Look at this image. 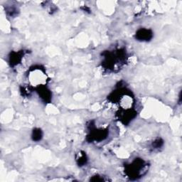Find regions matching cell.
Listing matches in <instances>:
<instances>
[{
    "label": "cell",
    "instance_id": "cell-1",
    "mask_svg": "<svg viewBox=\"0 0 182 182\" xmlns=\"http://www.w3.org/2000/svg\"><path fill=\"white\" fill-rule=\"evenodd\" d=\"M29 78L32 83H34L36 84H43L46 83L45 80L46 79V75H45V73H43L41 69L35 68V69L31 71Z\"/></svg>",
    "mask_w": 182,
    "mask_h": 182
},
{
    "label": "cell",
    "instance_id": "cell-2",
    "mask_svg": "<svg viewBox=\"0 0 182 182\" xmlns=\"http://www.w3.org/2000/svg\"><path fill=\"white\" fill-rule=\"evenodd\" d=\"M136 38L141 41H147L148 39L152 38V33L149 30L140 29L136 33Z\"/></svg>",
    "mask_w": 182,
    "mask_h": 182
},
{
    "label": "cell",
    "instance_id": "cell-3",
    "mask_svg": "<svg viewBox=\"0 0 182 182\" xmlns=\"http://www.w3.org/2000/svg\"><path fill=\"white\" fill-rule=\"evenodd\" d=\"M33 140H35V141H38V140H40L42 137V133H41V131L39 129L38 130H35V131L33 132V135H32Z\"/></svg>",
    "mask_w": 182,
    "mask_h": 182
},
{
    "label": "cell",
    "instance_id": "cell-4",
    "mask_svg": "<svg viewBox=\"0 0 182 182\" xmlns=\"http://www.w3.org/2000/svg\"><path fill=\"white\" fill-rule=\"evenodd\" d=\"M77 160L78 161V164L80 165V166H82V165L85 164L86 163V157L85 154H80V156L79 158H78Z\"/></svg>",
    "mask_w": 182,
    "mask_h": 182
}]
</instances>
